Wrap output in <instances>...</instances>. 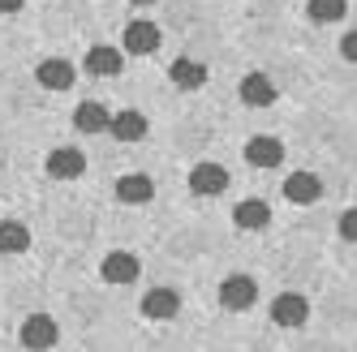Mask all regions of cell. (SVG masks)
<instances>
[{"mask_svg":"<svg viewBox=\"0 0 357 352\" xmlns=\"http://www.w3.org/2000/svg\"><path fill=\"white\" fill-rule=\"evenodd\" d=\"M134 5H155V0H134Z\"/></svg>","mask_w":357,"mask_h":352,"instance_id":"cell-24","label":"cell"},{"mask_svg":"<svg viewBox=\"0 0 357 352\" xmlns=\"http://www.w3.org/2000/svg\"><path fill=\"white\" fill-rule=\"evenodd\" d=\"M138 258L134 254H125V249H112V254L104 258V266H99V275H104L108 284H134L138 280Z\"/></svg>","mask_w":357,"mask_h":352,"instance_id":"cell-7","label":"cell"},{"mask_svg":"<svg viewBox=\"0 0 357 352\" xmlns=\"http://www.w3.org/2000/svg\"><path fill=\"white\" fill-rule=\"evenodd\" d=\"M121 43H125L130 56H151V52H160V26L151 17H134L130 26H125Z\"/></svg>","mask_w":357,"mask_h":352,"instance_id":"cell-1","label":"cell"},{"mask_svg":"<svg viewBox=\"0 0 357 352\" xmlns=\"http://www.w3.org/2000/svg\"><path fill=\"white\" fill-rule=\"evenodd\" d=\"M245 159L254 168H280L284 163V142L280 138H250L245 142Z\"/></svg>","mask_w":357,"mask_h":352,"instance_id":"cell-13","label":"cell"},{"mask_svg":"<svg viewBox=\"0 0 357 352\" xmlns=\"http://www.w3.org/2000/svg\"><path fill=\"white\" fill-rule=\"evenodd\" d=\"M190 189H194L198 198H220V193L228 189V172H224L220 163H194V172H190Z\"/></svg>","mask_w":357,"mask_h":352,"instance_id":"cell-5","label":"cell"},{"mask_svg":"<svg viewBox=\"0 0 357 352\" xmlns=\"http://www.w3.org/2000/svg\"><path fill=\"white\" fill-rule=\"evenodd\" d=\"M305 318H310V301L301 292H280L271 301V322L275 326H305Z\"/></svg>","mask_w":357,"mask_h":352,"instance_id":"cell-3","label":"cell"},{"mask_svg":"<svg viewBox=\"0 0 357 352\" xmlns=\"http://www.w3.org/2000/svg\"><path fill=\"white\" fill-rule=\"evenodd\" d=\"M108 108L104 104H78V112H73V125H78L82 134H104L108 129Z\"/></svg>","mask_w":357,"mask_h":352,"instance_id":"cell-18","label":"cell"},{"mask_svg":"<svg viewBox=\"0 0 357 352\" xmlns=\"http://www.w3.org/2000/svg\"><path fill=\"white\" fill-rule=\"evenodd\" d=\"M22 9V0H0V17H9V13H17Z\"/></svg>","mask_w":357,"mask_h":352,"instance_id":"cell-23","label":"cell"},{"mask_svg":"<svg viewBox=\"0 0 357 352\" xmlns=\"http://www.w3.org/2000/svg\"><path fill=\"white\" fill-rule=\"evenodd\" d=\"M233 223L241 232H263L271 223V207L263 198H245V202H237V211H233Z\"/></svg>","mask_w":357,"mask_h":352,"instance_id":"cell-8","label":"cell"},{"mask_svg":"<svg viewBox=\"0 0 357 352\" xmlns=\"http://www.w3.org/2000/svg\"><path fill=\"white\" fill-rule=\"evenodd\" d=\"M142 314L168 322V318L181 314V296H176L172 288H155V292H146V296H142Z\"/></svg>","mask_w":357,"mask_h":352,"instance_id":"cell-16","label":"cell"},{"mask_svg":"<svg viewBox=\"0 0 357 352\" xmlns=\"http://www.w3.org/2000/svg\"><path fill=\"white\" fill-rule=\"evenodd\" d=\"M349 13V0H310L305 5V17L319 22V26H331V22H340Z\"/></svg>","mask_w":357,"mask_h":352,"instance_id":"cell-20","label":"cell"},{"mask_svg":"<svg viewBox=\"0 0 357 352\" xmlns=\"http://www.w3.org/2000/svg\"><path fill=\"white\" fill-rule=\"evenodd\" d=\"M340 237H344V241H357V207H349V211L340 215Z\"/></svg>","mask_w":357,"mask_h":352,"instance_id":"cell-21","label":"cell"},{"mask_svg":"<svg viewBox=\"0 0 357 352\" xmlns=\"http://www.w3.org/2000/svg\"><path fill=\"white\" fill-rule=\"evenodd\" d=\"M56 339H61L56 318H47V314H31L26 322H22V348H31V352H47Z\"/></svg>","mask_w":357,"mask_h":352,"instance_id":"cell-2","label":"cell"},{"mask_svg":"<svg viewBox=\"0 0 357 352\" xmlns=\"http://www.w3.org/2000/svg\"><path fill=\"white\" fill-rule=\"evenodd\" d=\"M151 193H155V185H151V176H142V172H130V176H121V181H116V198H121V202H130V207L151 202Z\"/></svg>","mask_w":357,"mask_h":352,"instance_id":"cell-17","label":"cell"},{"mask_svg":"<svg viewBox=\"0 0 357 352\" xmlns=\"http://www.w3.org/2000/svg\"><path fill=\"white\" fill-rule=\"evenodd\" d=\"M241 104L245 108H271L275 104V86L267 73H245L241 78Z\"/></svg>","mask_w":357,"mask_h":352,"instance_id":"cell-12","label":"cell"},{"mask_svg":"<svg viewBox=\"0 0 357 352\" xmlns=\"http://www.w3.org/2000/svg\"><path fill=\"white\" fill-rule=\"evenodd\" d=\"M121 65H125V52H116L108 43H99L86 52V73H95V78H116Z\"/></svg>","mask_w":357,"mask_h":352,"instance_id":"cell-15","label":"cell"},{"mask_svg":"<svg viewBox=\"0 0 357 352\" xmlns=\"http://www.w3.org/2000/svg\"><path fill=\"white\" fill-rule=\"evenodd\" d=\"M340 52H344V61H353V65H357V31H349V35L340 39Z\"/></svg>","mask_w":357,"mask_h":352,"instance_id":"cell-22","label":"cell"},{"mask_svg":"<svg viewBox=\"0 0 357 352\" xmlns=\"http://www.w3.org/2000/svg\"><path fill=\"white\" fill-rule=\"evenodd\" d=\"M319 193H323V181H319L314 172H293L289 181H284V198H289V202H297V207L319 202Z\"/></svg>","mask_w":357,"mask_h":352,"instance_id":"cell-9","label":"cell"},{"mask_svg":"<svg viewBox=\"0 0 357 352\" xmlns=\"http://www.w3.org/2000/svg\"><path fill=\"white\" fill-rule=\"evenodd\" d=\"M26 249H31L26 223H13V219L0 223V254H26Z\"/></svg>","mask_w":357,"mask_h":352,"instance_id":"cell-19","label":"cell"},{"mask_svg":"<svg viewBox=\"0 0 357 352\" xmlns=\"http://www.w3.org/2000/svg\"><path fill=\"white\" fill-rule=\"evenodd\" d=\"M220 301H224V310H250L259 301V284L250 275H228L220 284Z\"/></svg>","mask_w":357,"mask_h":352,"instance_id":"cell-4","label":"cell"},{"mask_svg":"<svg viewBox=\"0 0 357 352\" xmlns=\"http://www.w3.org/2000/svg\"><path fill=\"white\" fill-rule=\"evenodd\" d=\"M108 134H112L116 142H142V138H146V116L134 112V108H125V112H116V116L108 120Z\"/></svg>","mask_w":357,"mask_h":352,"instance_id":"cell-14","label":"cell"},{"mask_svg":"<svg viewBox=\"0 0 357 352\" xmlns=\"http://www.w3.org/2000/svg\"><path fill=\"white\" fill-rule=\"evenodd\" d=\"M35 82H39L43 90H69V86H73V65H69V61H61V56L39 61Z\"/></svg>","mask_w":357,"mask_h":352,"instance_id":"cell-10","label":"cell"},{"mask_svg":"<svg viewBox=\"0 0 357 352\" xmlns=\"http://www.w3.org/2000/svg\"><path fill=\"white\" fill-rule=\"evenodd\" d=\"M86 172V155L73 146H56L52 155H47V176H56V181H73V176Z\"/></svg>","mask_w":357,"mask_h":352,"instance_id":"cell-6","label":"cell"},{"mask_svg":"<svg viewBox=\"0 0 357 352\" xmlns=\"http://www.w3.org/2000/svg\"><path fill=\"white\" fill-rule=\"evenodd\" d=\"M168 78L176 90H198V86H207V65L194 61V56H181V61H172Z\"/></svg>","mask_w":357,"mask_h":352,"instance_id":"cell-11","label":"cell"}]
</instances>
